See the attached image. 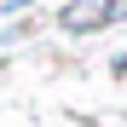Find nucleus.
<instances>
[{
    "mask_svg": "<svg viewBox=\"0 0 127 127\" xmlns=\"http://www.w3.org/2000/svg\"><path fill=\"white\" fill-rule=\"evenodd\" d=\"M121 12H127V0H104V6H64V29L87 35V29H104V23H116Z\"/></svg>",
    "mask_w": 127,
    "mask_h": 127,
    "instance_id": "f257e3e1",
    "label": "nucleus"
}]
</instances>
